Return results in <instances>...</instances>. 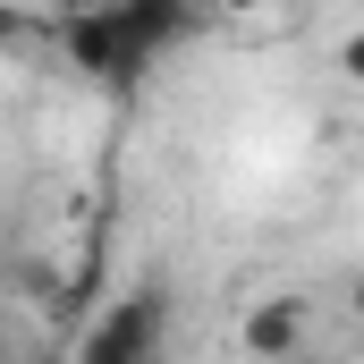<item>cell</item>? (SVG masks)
<instances>
[{"mask_svg":"<svg viewBox=\"0 0 364 364\" xmlns=\"http://www.w3.org/2000/svg\"><path fill=\"white\" fill-rule=\"evenodd\" d=\"M161 339H170V296L161 288H127L110 314L85 322L77 364H161Z\"/></svg>","mask_w":364,"mask_h":364,"instance_id":"1","label":"cell"},{"mask_svg":"<svg viewBox=\"0 0 364 364\" xmlns=\"http://www.w3.org/2000/svg\"><path fill=\"white\" fill-rule=\"evenodd\" d=\"M60 51H68V68L93 77V85H136L153 60L136 51V34L119 26V9H93V17H60Z\"/></svg>","mask_w":364,"mask_h":364,"instance_id":"2","label":"cell"},{"mask_svg":"<svg viewBox=\"0 0 364 364\" xmlns=\"http://www.w3.org/2000/svg\"><path fill=\"white\" fill-rule=\"evenodd\" d=\"M237 339H246V356H255V364L305 356V296H263V305L237 322Z\"/></svg>","mask_w":364,"mask_h":364,"instance_id":"3","label":"cell"},{"mask_svg":"<svg viewBox=\"0 0 364 364\" xmlns=\"http://www.w3.org/2000/svg\"><path fill=\"white\" fill-rule=\"evenodd\" d=\"M195 17H203L195 0H119V26L136 34V51H144V60H161L170 43H186V34H195Z\"/></svg>","mask_w":364,"mask_h":364,"instance_id":"4","label":"cell"},{"mask_svg":"<svg viewBox=\"0 0 364 364\" xmlns=\"http://www.w3.org/2000/svg\"><path fill=\"white\" fill-rule=\"evenodd\" d=\"M339 77L364 85V26H356V34H339Z\"/></svg>","mask_w":364,"mask_h":364,"instance_id":"5","label":"cell"},{"mask_svg":"<svg viewBox=\"0 0 364 364\" xmlns=\"http://www.w3.org/2000/svg\"><path fill=\"white\" fill-rule=\"evenodd\" d=\"M212 9H220V17H263L272 0H212Z\"/></svg>","mask_w":364,"mask_h":364,"instance_id":"6","label":"cell"},{"mask_svg":"<svg viewBox=\"0 0 364 364\" xmlns=\"http://www.w3.org/2000/svg\"><path fill=\"white\" fill-rule=\"evenodd\" d=\"M60 17H93V9H119V0H51Z\"/></svg>","mask_w":364,"mask_h":364,"instance_id":"7","label":"cell"},{"mask_svg":"<svg viewBox=\"0 0 364 364\" xmlns=\"http://www.w3.org/2000/svg\"><path fill=\"white\" fill-rule=\"evenodd\" d=\"M348 305H356V314H364V272H356V279H348Z\"/></svg>","mask_w":364,"mask_h":364,"instance_id":"8","label":"cell"},{"mask_svg":"<svg viewBox=\"0 0 364 364\" xmlns=\"http://www.w3.org/2000/svg\"><path fill=\"white\" fill-rule=\"evenodd\" d=\"M288 364H322V356H288Z\"/></svg>","mask_w":364,"mask_h":364,"instance_id":"9","label":"cell"},{"mask_svg":"<svg viewBox=\"0 0 364 364\" xmlns=\"http://www.w3.org/2000/svg\"><path fill=\"white\" fill-rule=\"evenodd\" d=\"M43 364H77V356H43Z\"/></svg>","mask_w":364,"mask_h":364,"instance_id":"10","label":"cell"}]
</instances>
